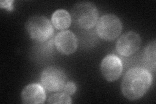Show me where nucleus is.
<instances>
[{"label": "nucleus", "mask_w": 156, "mask_h": 104, "mask_svg": "<svg viewBox=\"0 0 156 104\" xmlns=\"http://www.w3.org/2000/svg\"><path fill=\"white\" fill-rule=\"evenodd\" d=\"M152 81V75L148 69L141 67L131 68L122 81V93L129 100H138L148 92Z\"/></svg>", "instance_id": "nucleus-1"}, {"label": "nucleus", "mask_w": 156, "mask_h": 104, "mask_svg": "<svg viewBox=\"0 0 156 104\" xmlns=\"http://www.w3.org/2000/svg\"><path fill=\"white\" fill-rule=\"evenodd\" d=\"M70 14L72 22L83 29H92L98 20V11L95 5L91 2L77 3L72 8Z\"/></svg>", "instance_id": "nucleus-2"}, {"label": "nucleus", "mask_w": 156, "mask_h": 104, "mask_svg": "<svg viewBox=\"0 0 156 104\" xmlns=\"http://www.w3.org/2000/svg\"><path fill=\"white\" fill-rule=\"evenodd\" d=\"M26 27L29 37L32 40L44 42L53 36L54 29L49 20L43 16H33L29 18Z\"/></svg>", "instance_id": "nucleus-3"}, {"label": "nucleus", "mask_w": 156, "mask_h": 104, "mask_svg": "<svg viewBox=\"0 0 156 104\" xmlns=\"http://www.w3.org/2000/svg\"><path fill=\"white\" fill-rule=\"evenodd\" d=\"M122 31V23L113 14L102 16L96 23V31L101 39L107 41H114L120 36Z\"/></svg>", "instance_id": "nucleus-4"}, {"label": "nucleus", "mask_w": 156, "mask_h": 104, "mask_svg": "<svg viewBox=\"0 0 156 104\" xmlns=\"http://www.w3.org/2000/svg\"><path fill=\"white\" fill-rule=\"evenodd\" d=\"M66 81L65 72L56 66L46 67L41 76L42 87L49 92H59L62 91Z\"/></svg>", "instance_id": "nucleus-5"}, {"label": "nucleus", "mask_w": 156, "mask_h": 104, "mask_svg": "<svg viewBox=\"0 0 156 104\" xmlns=\"http://www.w3.org/2000/svg\"><path fill=\"white\" fill-rule=\"evenodd\" d=\"M141 44L139 34L135 31H128L120 37L116 43V50L119 55L129 57L138 51Z\"/></svg>", "instance_id": "nucleus-6"}, {"label": "nucleus", "mask_w": 156, "mask_h": 104, "mask_svg": "<svg viewBox=\"0 0 156 104\" xmlns=\"http://www.w3.org/2000/svg\"><path fill=\"white\" fill-rule=\"evenodd\" d=\"M102 76L105 80L113 82L118 80L123 70L121 59L114 54H109L102 60L100 65Z\"/></svg>", "instance_id": "nucleus-7"}, {"label": "nucleus", "mask_w": 156, "mask_h": 104, "mask_svg": "<svg viewBox=\"0 0 156 104\" xmlns=\"http://www.w3.org/2000/svg\"><path fill=\"white\" fill-rule=\"evenodd\" d=\"M54 43L57 51L62 55H70L74 53L77 48V37L70 30L58 33L55 37Z\"/></svg>", "instance_id": "nucleus-8"}, {"label": "nucleus", "mask_w": 156, "mask_h": 104, "mask_svg": "<svg viewBox=\"0 0 156 104\" xmlns=\"http://www.w3.org/2000/svg\"><path fill=\"white\" fill-rule=\"evenodd\" d=\"M45 89L42 85L32 83L23 88L21 93V98L23 103L40 104L46 101Z\"/></svg>", "instance_id": "nucleus-9"}, {"label": "nucleus", "mask_w": 156, "mask_h": 104, "mask_svg": "<svg viewBox=\"0 0 156 104\" xmlns=\"http://www.w3.org/2000/svg\"><path fill=\"white\" fill-rule=\"evenodd\" d=\"M51 23L58 30H66L72 23L70 14L65 9H58L52 14Z\"/></svg>", "instance_id": "nucleus-10"}, {"label": "nucleus", "mask_w": 156, "mask_h": 104, "mask_svg": "<svg viewBox=\"0 0 156 104\" xmlns=\"http://www.w3.org/2000/svg\"><path fill=\"white\" fill-rule=\"evenodd\" d=\"M156 44L155 41L150 42L144 49V58L148 66L152 68V71L155 72V58H156Z\"/></svg>", "instance_id": "nucleus-11"}, {"label": "nucleus", "mask_w": 156, "mask_h": 104, "mask_svg": "<svg viewBox=\"0 0 156 104\" xmlns=\"http://www.w3.org/2000/svg\"><path fill=\"white\" fill-rule=\"evenodd\" d=\"M48 103H72V99L70 95L65 92L53 94L48 98Z\"/></svg>", "instance_id": "nucleus-12"}, {"label": "nucleus", "mask_w": 156, "mask_h": 104, "mask_svg": "<svg viewBox=\"0 0 156 104\" xmlns=\"http://www.w3.org/2000/svg\"><path fill=\"white\" fill-rule=\"evenodd\" d=\"M76 90H77V87L75 83L73 81L67 82L65 84L64 88L62 89L63 92L70 96L74 95L76 92Z\"/></svg>", "instance_id": "nucleus-13"}, {"label": "nucleus", "mask_w": 156, "mask_h": 104, "mask_svg": "<svg viewBox=\"0 0 156 104\" xmlns=\"http://www.w3.org/2000/svg\"><path fill=\"white\" fill-rule=\"evenodd\" d=\"M13 1H1L0 2V7L3 9H8L9 11H12L13 9L12 7Z\"/></svg>", "instance_id": "nucleus-14"}]
</instances>
